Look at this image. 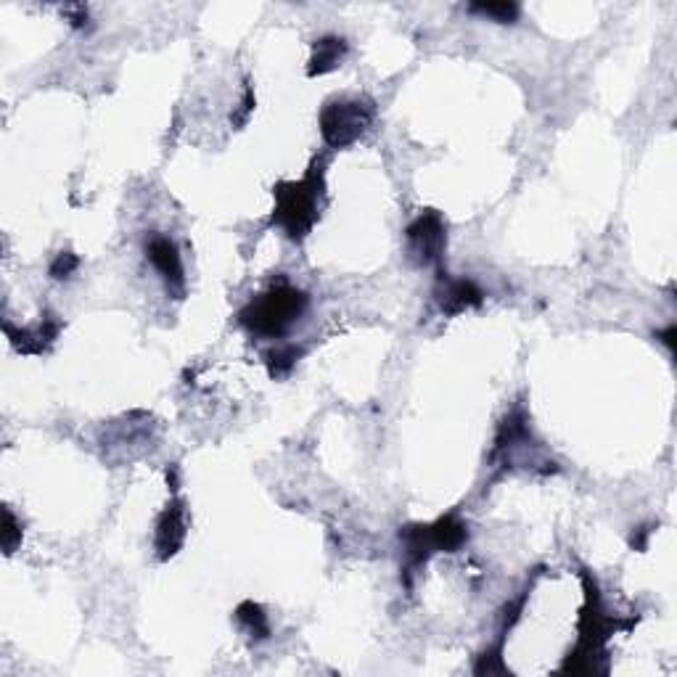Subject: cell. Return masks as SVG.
I'll use <instances>...</instances> for the list:
<instances>
[{
    "label": "cell",
    "mask_w": 677,
    "mask_h": 677,
    "mask_svg": "<svg viewBox=\"0 0 677 677\" xmlns=\"http://www.w3.org/2000/svg\"><path fill=\"white\" fill-rule=\"evenodd\" d=\"M302 358V350L294 347V344H281L276 350L268 352V371L273 379H286L291 371H294V365L297 360Z\"/></svg>",
    "instance_id": "8fae6325"
},
{
    "label": "cell",
    "mask_w": 677,
    "mask_h": 677,
    "mask_svg": "<svg viewBox=\"0 0 677 677\" xmlns=\"http://www.w3.org/2000/svg\"><path fill=\"white\" fill-rule=\"evenodd\" d=\"M323 194H326V180L320 164L310 167L305 178L297 183H278L273 191L276 196L273 223L283 228L291 241H302L318 223Z\"/></svg>",
    "instance_id": "6da1fadb"
},
{
    "label": "cell",
    "mask_w": 677,
    "mask_h": 677,
    "mask_svg": "<svg viewBox=\"0 0 677 677\" xmlns=\"http://www.w3.org/2000/svg\"><path fill=\"white\" fill-rule=\"evenodd\" d=\"M80 268V260H77L75 254L72 252H61L56 260H53L51 265V278H56V281H64V278H69L75 270Z\"/></svg>",
    "instance_id": "5bb4252c"
},
{
    "label": "cell",
    "mask_w": 677,
    "mask_h": 677,
    "mask_svg": "<svg viewBox=\"0 0 677 677\" xmlns=\"http://www.w3.org/2000/svg\"><path fill=\"white\" fill-rule=\"evenodd\" d=\"M400 540L405 545V556H408V572L416 566L426 564V558L437 551L453 553L466 545L469 540V524L461 516H442L434 524H416V527H405L400 532Z\"/></svg>",
    "instance_id": "3957f363"
},
{
    "label": "cell",
    "mask_w": 677,
    "mask_h": 677,
    "mask_svg": "<svg viewBox=\"0 0 677 677\" xmlns=\"http://www.w3.org/2000/svg\"><path fill=\"white\" fill-rule=\"evenodd\" d=\"M307 310V294L289 283H278L241 310V326L265 339H281Z\"/></svg>",
    "instance_id": "7a4b0ae2"
},
{
    "label": "cell",
    "mask_w": 677,
    "mask_h": 677,
    "mask_svg": "<svg viewBox=\"0 0 677 677\" xmlns=\"http://www.w3.org/2000/svg\"><path fill=\"white\" fill-rule=\"evenodd\" d=\"M469 11L498 24H514L519 19V6L506 3V0H500V3H474V6H469Z\"/></svg>",
    "instance_id": "7c38bea8"
},
{
    "label": "cell",
    "mask_w": 677,
    "mask_h": 677,
    "mask_svg": "<svg viewBox=\"0 0 677 677\" xmlns=\"http://www.w3.org/2000/svg\"><path fill=\"white\" fill-rule=\"evenodd\" d=\"M19 543H22V524H16V516L11 514V508H6L3 511V548L6 553H14Z\"/></svg>",
    "instance_id": "4fadbf2b"
},
{
    "label": "cell",
    "mask_w": 677,
    "mask_h": 677,
    "mask_svg": "<svg viewBox=\"0 0 677 677\" xmlns=\"http://www.w3.org/2000/svg\"><path fill=\"white\" fill-rule=\"evenodd\" d=\"M675 334H677V328L675 326H667L662 331V334H659V339H662L664 344H667V350H675Z\"/></svg>",
    "instance_id": "2e32d148"
},
{
    "label": "cell",
    "mask_w": 677,
    "mask_h": 677,
    "mask_svg": "<svg viewBox=\"0 0 677 677\" xmlns=\"http://www.w3.org/2000/svg\"><path fill=\"white\" fill-rule=\"evenodd\" d=\"M445 223L437 212L418 215L408 228V249L418 265H437L445 252Z\"/></svg>",
    "instance_id": "5b68a950"
},
{
    "label": "cell",
    "mask_w": 677,
    "mask_h": 677,
    "mask_svg": "<svg viewBox=\"0 0 677 677\" xmlns=\"http://www.w3.org/2000/svg\"><path fill=\"white\" fill-rule=\"evenodd\" d=\"M252 109H254V93H252V88H246L244 90V104H241V114L236 117V125H246V120H249Z\"/></svg>",
    "instance_id": "9a60e30c"
},
{
    "label": "cell",
    "mask_w": 677,
    "mask_h": 677,
    "mask_svg": "<svg viewBox=\"0 0 677 677\" xmlns=\"http://www.w3.org/2000/svg\"><path fill=\"white\" fill-rule=\"evenodd\" d=\"M188 521H186V503L183 500H172L170 506L164 508L162 516L157 519V535H154V545L162 561L172 558L186 543Z\"/></svg>",
    "instance_id": "8992f818"
},
{
    "label": "cell",
    "mask_w": 677,
    "mask_h": 677,
    "mask_svg": "<svg viewBox=\"0 0 677 677\" xmlns=\"http://www.w3.org/2000/svg\"><path fill=\"white\" fill-rule=\"evenodd\" d=\"M347 56V40L336 38V35H326V38L315 40L313 45V59L307 67V75L320 77L328 75L331 69H336Z\"/></svg>",
    "instance_id": "9c48e42d"
},
{
    "label": "cell",
    "mask_w": 677,
    "mask_h": 677,
    "mask_svg": "<svg viewBox=\"0 0 677 677\" xmlns=\"http://www.w3.org/2000/svg\"><path fill=\"white\" fill-rule=\"evenodd\" d=\"M376 106L368 98H342L320 112V135L331 149H347L358 143L373 125Z\"/></svg>",
    "instance_id": "277c9868"
},
{
    "label": "cell",
    "mask_w": 677,
    "mask_h": 677,
    "mask_svg": "<svg viewBox=\"0 0 677 677\" xmlns=\"http://www.w3.org/2000/svg\"><path fill=\"white\" fill-rule=\"evenodd\" d=\"M236 619H239V625L244 627L246 633L252 635V638L265 640L270 635L268 614H265V609H262V606H257L254 601L241 603L239 611H236Z\"/></svg>",
    "instance_id": "30bf717a"
},
{
    "label": "cell",
    "mask_w": 677,
    "mask_h": 677,
    "mask_svg": "<svg viewBox=\"0 0 677 677\" xmlns=\"http://www.w3.org/2000/svg\"><path fill=\"white\" fill-rule=\"evenodd\" d=\"M146 257L157 268L159 276L164 278L167 289L175 291L178 297H183L186 291V276H183V262H180L178 246L172 244L167 236H151L146 244Z\"/></svg>",
    "instance_id": "52a82bcc"
},
{
    "label": "cell",
    "mask_w": 677,
    "mask_h": 677,
    "mask_svg": "<svg viewBox=\"0 0 677 677\" xmlns=\"http://www.w3.org/2000/svg\"><path fill=\"white\" fill-rule=\"evenodd\" d=\"M439 310L445 315H461L471 307H479L484 302V294L477 283L469 278H455V281H442L437 291Z\"/></svg>",
    "instance_id": "ba28073f"
}]
</instances>
